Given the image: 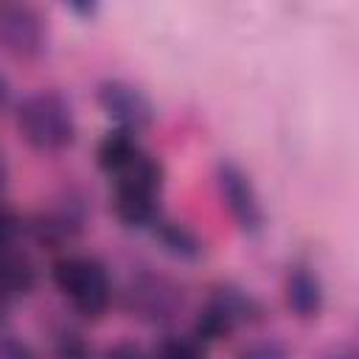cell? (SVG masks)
I'll return each mask as SVG.
<instances>
[{
	"instance_id": "1",
	"label": "cell",
	"mask_w": 359,
	"mask_h": 359,
	"mask_svg": "<svg viewBox=\"0 0 359 359\" xmlns=\"http://www.w3.org/2000/svg\"><path fill=\"white\" fill-rule=\"evenodd\" d=\"M17 129L36 151H62L76 140L70 104L56 93H34L17 107Z\"/></svg>"
},
{
	"instance_id": "2",
	"label": "cell",
	"mask_w": 359,
	"mask_h": 359,
	"mask_svg": "<svg viewBox=\"0 0 359 359\" xmlns=\"http://www.w3.org/2000/svg\"><path fill=\"white\" fill-rule=\"evenodd\" d=\"M50 278L56 289L70 300V306L81 317H101L112 300V286L104 264L87 255H65L53 264Z\"/></svg>"
},
{
	"instance_id": "3",
	"label": "cell",
	"mask_w": 359,
	"mask_h": 359,
	"mask_svg": "<svg viewBox=\"0 0 359 359\" xmlns=\"http://www.w3.org/2000/svg\"><path fill=\"white\" fill-rule=\"evenodd\" d=\"M48 45L45 17L28 3H0V50L14 59H34Z\"/></svg>"
},
{
	"instance_id": "4",
	"label": "cell",
	"mask_w": 359,
	"mask_h": 359,
	"mask_svg": "<svg viewBox=\"0 0 359 359\" xmlns=\"http://www.w3.org/2000/svg\"><path fill=\"white\" fill-rule=\"evenodd\" d=\"M255 311V303L252 297H247L244 292L238 289H219L208 303L205 309L199 311L196 323H194V337L199 342H216V339H224L227 334H233V328L244 320H250Z\"/></svg>"
},
{
	"instance_id": "5",
	"label": "cell",
	"mask_w": 359,
	"mask_h": 359,
	"mask_svg": "<svg viewBox=\"0 0 359 359\" xmlns=\"http://www.w3.org/2000/svg\"><path fill=\"white\" fill-rule=\"evenodd\" d=\"M216 185H219V194H222L230 216L236 219V224L241 230H247V233L261 230L264 210H261L258 194H255L250 177L236 163H219V168H216Z\"/></svg>"
},
{
	"instance_id": "6",
	"label": "cell",
	"mask_w": 359,
	"mask_h": 359,
	"mask_svg": "<svg viewBox=\"0 0 359 359\" xmlns=\"http://www.w3.org/2000/svg\"><path fill=\"white\" fill-rule=\"evenodd\" d=\"M98 104L101 109L121 123V129L126 132H137L143 126L151 123L154 118V107L151 101L129 81H121V79H109V81H101L98 84Z\"/></svg>"
},
{
	"instance_id": "7",
	"label": "cell",
	"mask_w": 359,
	"mask_h": 359,
	"mask_svg": "<svg viewBox=\"0 0 359 359\" xmlns=\"http://www.w3.org/2000/svg\"><path fill=\"white\" fill-rule=\"evenodd\" d=\"M129 306L140 320L163 323L177 314V309L182 306V294L171 280L143 275L129 286Z\"/></svg>"
},
{
	"instance_id": "8",
	"label": "cell",
	"mask_w": 359,
	"mask_h": 359,
	"mask_svg": "<svg viewBox=\"0 0 359 359\" xmlns=\"http://www.w3.org/2000/svg\"><path fill=\"white\" fill-rule=\"evenodd\" d=\"M286 306L303 320L317 317V311L323 306V286H320V280L311 269L297 266V269L289 272V278H286Z\"/></svg>"
},
{
	"instance_id": "9",
	"label": "cell",
	"mask_w": 359,
	"mask_h": 359,
	"mask_svg": "<svg viewBox=\"0 0 359 359\" xmlns=\"http://www.w3.org/2000/svg\"><path fill=\"white\" fill-rule=\"evenodd\" d=\"M115 216L129 227H146L157 222V194L135 191V188H115L112 196Z\"/></svg>"
},
{
	"instance_id": "10",
	"label": "cell",
	"mask_w": 359,
	"mask_h": 359,
	"mask_svg": "<svg viewBox=\"0 0 359 359\" xmlns=\"http://www.w3.org/2000/svg\"><path fill=\"white\" fill-rule=\"evenodd\" d=\"M143 149L137 146V137L126 129H115L109 135L101 137L98 149H95V163L107 171V174H121Z\"/></svg>"
},
{
	"instance_id": "11",
	"label": "cell",
	"mask_w": 359,
	"mask_h": 359,
	"mask_svg": "<svg viewBox=\"0 0 359 359\" xmlns=\"http://www.w3.org/2000/svg\"><path fill=\"white\" fill-rule=\"evenodd\" d=\"M36 283V266L31 264V258L20 255V252H0V289L6 297H17V294H28Z\"/></svg>"
},
{
	"instance_id": "12",
	"label": "cell",
	"mask_w": 359,
	"mask_h": 359,
	"mask_svg": "<svg viewBox=\"0 0 359 359\" xmlns=\"http://www.w3.org/2000/svg\"><path fill=\"white\" fill-rule=\"evenodd\" d=\"M160 185H163V165L146 151H140L121 174H115V188H135V191L157 194Z\"/></svg>"
},
{
	"instance_id": "13",
	"label": "cell",
	"mask_w": 359,
	"mask_h": 359,
	"mask_svg": "<svg viewBox=\"0 0 359 359\" xmlns=\"http://www.w3.org/2000/svg\"><path fill=\"white\" fill-rule=\"evenodd\" d=\"M154 224H157L154 233H157V238L165 244L168 252H174V255H180V258H194V255L202 252L199 238H196L188 227H182V224H177V222H163V219H157Z\"/></svg>"
},
{
	"instance_id": "14",
	"label": "cell",
	"mask_w": 359,
	"mask_h": 359,
	"mask_svg": "<svg viewBox=\"0 0 359 359\" xmlns=\"http://www.w3.org/2000/svg\"><path fill=\"white\" fill-rule=\"evenodd\" d=\"M154 359H208L205 342L196 337H168L160 342Z\"/></svg>"
},
{
	"instance_id": "15",
	"label": "cell",
	"mask_w": 359,
	"mask_h": 359,
	"mask_svg": "<svg viewBox=\"0 0 359 359\" xmlns=\"http://www.w3.org/2000/svg\"><path fill=\"white\" fill-rule=\"evenodd\" d=\"M20 230H22V219L8 205L0 202V252L14 244V238L20 236Z\"/></svg>"
},
{
	"instance_id": "16",
	"label": "cell",
	"mask_w": 359,
	"mask_h": 359,
	"mask_svg": "<svg viewBox=\"0 0 359 359\" xmlns=\"http://www.w3.org/2000/svg\"><path fill=\"white\" fill-rule=\"evenodd\" d=\"M0 359H36L31 345L14 334H0Z\"/></svg>"
},
{
	"instance_id": "17",
	"label": "cell",
	"mask_w": 359,
	"mask_h": 359,
	"mask_svg": "<svg viewBox=\"0 0 359 359\" xmlns=\"http://www.w3.org/2000/svg\"><path fill=\"white\" fill-rule=\"evenodd\" d=\"M59 359H87L90 351H87V342L79 337V334H65L59 339V348H56Z\"/></svg>"
},
{
	"instance_id": "18",
	"label": "cell",
	"mask_w": 359,
	"mask_h": 359,
	"mask_svg": "<svg viewBox=\"0 0 359 359\" xmlns=\"http://www.w3.org/2000/svg\"><path fill=\"white\" fill-rule=\"evenodd\" d=\"M238 359H286V351L275 342H258L238 353Z\"/></svg>"
},
{
	"instance_id": "19",
	"label": "cell",
	"mask_w": 359,
	"mask_h": 359,
	"mask_svg": "<svg viewBox=\"0 0 359 359\" xmlns=\"http://www.w3.org/2000/svg\"><path fill=\"white\" fill-rule=\"evenodd\" d=\"M6 98H8V79L0 76V104H6Z\"/></svg>"
},
{
	"instance_id": "20",
	"label": "cell",
	"mask_w": 359,
	"mask_h": 359,
	"mask_svg": "<svg viewBox=\"0 0 359 359\" xmlns=\"http://www.w3.org/2000/svg\"><path fill=\"white\" fill-rule=\"evenodd\" d=\"M6 303H8V297H6L3 289H0V317H3V311H6Z\"/></svg>"
},
{
	"instance_id": "21",
	"label": "cell",
	"mask_w": 359,
	"mask_h": 359,
	"mask_svg": "<svg viewBox=\"0 0 359 359\" xmlns=\"http://www.w3.org/2000/svg\"><path fill=\"white\" fill-rule=\"evenodd\" d=\"M135 359H154V356H143V353H137V356H135Z\"/></svg>"
}]
</instances>
